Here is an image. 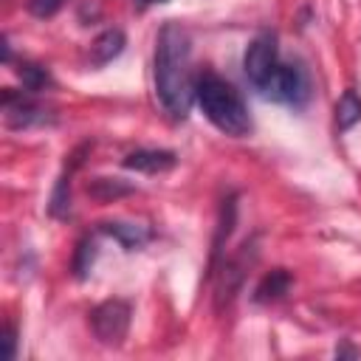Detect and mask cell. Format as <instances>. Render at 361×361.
<instances>
[{"mask_svg":"<svg viewBox=\"0 0 361 361\" xmlns=\"http://www.w3.org/2000/svg\"><path fill=\"white\" fill-rule=\"evenodd\" d=\"M155 96L175 121H183L195 102L192 39L175 20H166L155 39Z\"/></svg>","mask_w":361,"mask_h":361,"instance_id":"1","label":"cell"},{"mask_svg":"<svg viewBox=\"0 0 361 361\" xmlns=\"http://www.w3.org/2000/svg\"><path fill=\"white\" fill-rule=\"evenodd\" d=\"M195 102L220 133L231 138H243L251 133L248 104L243 102L240 90L223 76H217L214 71H203L195 76Z\"/></svg>","mask_w":361,"mask_h":361,"instance_id":"2","label":"cell"},{"mask_svg":"<svg viewBox=\"0 0 361 361\" xmlns=\"http://www.w3.org/2000/svg\"><path fill=\"white\" fill-rule=\"evenodd\" d=\"M259 90L265 99L293 104V107H302L310 96L307 73L299 65H285V62H276V68L268 73V79L259 85Z\"/></svg>","mask_w":361,"mask_h":361,"instance_id":"3","label":"cell"},{"mask_svg":"<svg viewBox=\"0 0 361 361\" xmlns=\"http://www.w3.org/2000/svg\"><path fill=\"white\" fill-rule=\"evenodd\" d=\"M130 319H133V307L124 299H107L90 310V330L102 344L116 347L124 341L130 330Z\"/></svg>","mask_w":361,"mask_h":361,"instance_id":"4","label":"cell"},{"mask_svg":"<svg viewBox=\"0 0 361 361\" xmlns=\"http://www.w3.org/2000/svg\"><path fill=\"white\" fill-rule=\"evenodd\" d=\"M3 121L8 130H28V127H42L54 121V113L34 102V93L25 90H3Z\"/></svg>","mask_w":361,"mask_h":361,"instance_id":"5","label":"cell"},{"mask_svg":"<svg viewBox=\"0 0 361 361\" xmlns=\"http://www.w3.org/2000/svg\"><path fill=\"white\" fill-rule=\"evenodd\" d=\"M276 62H279L276 34H274V31H259V34L248 42V48H245V54H243V71H245L248 82H251L254 87H259V85L268 79V73L276 68Z\"/></svg>","mask_w":361,"mask_h":361,"instance_id":"6","label":"cell"},{"mask_svg":"<svg viewBox=\"0 0 361 361\" xmlns=\"http://www.w3.org/2000/svg\"><path fill=\"white\" fill-rule=\"evenodd\" d=\"M127 169H135V172H147V175H158V172H166L178 164V155L172 149H135L130 152L124 161H121Z\"/></svg>","mask_w":361,"mask_h":361,"instance_id":"7","label":"cell"},{"mask_svg":"<svg viewBox=\"0 0 361 361\" xmlns=\"http://www.w3.org/2000/svg\"><path fill=\"white\" fill-rule=\"evenodd\" d=\"M99 231L107 234V237H113V240H116L121 248H127V251L141 248V245L149 243V237H152V231H149L147 226H138V223H121V220L99 223Z\"/></svg>","mask_w":361,"mask_h":361,"instance_id":"8","label":"cell"},{"mask_svg":"<svg viewBox=\"0 0 361 361\" xmlns=\"http://www.w3.org/2000/svg\"><path fill=\"white\" fill-rule=\"evenodd\" d=\"M127 39H124V31L121 28H104L93 42H90V65L102 68L107 62H113L121 51H124Z\"/></svg>","mask_w":361,"mask_h":361,"instance_id":"9","label":"cell"},{"mask_svg":"<svg viewBox=\"0 0 361 361\" xmlns=\"http://www.w3.org/2000/svg\"><path fill=\"white\" fill-rule=\"evenodd\" d=\"M288 288H290V274H288L285 268H274V271L265 274V276L259 279V285L254 288V302H259V305L276 302V299H282V296L288 293Z\"/></svg>","mask_w":361,"mask_h":361,"instance_id":"10","label":"cell"},{"mask_svg":"<svg viewBox=\"0 0 361 361\" xmlns=\"http://www.w3.org/2000/svg\"><path fill=\"white\" fill-rule=\"evenodd\" d=\"M17 76L23 82V90L25 93H42L54 85V76L45 65H37V62H20L17 65Z\"/></svg>","mask_w":361,"mask_h":361,"instance_id":"11","label":"cell"},{"mask_svg":"<svg viewBox=\"0 0 361 361\" xmlns=\"http://www.w3.org/2000/svg\"><path fill=\"white\" fill-rule=\"evenodd\" d=\"M358 121H361V96L353 87H347L341 93V99L336 102V127L344 133Z\"/></svg>","mask_w":361,"mask_h":361,"instance_id":"12","label":"cell"},{"mask_svg":"<svg viewBox=\"0 0 361 361\" xmlns=\"http://www.w3.org/2000/svg\"><path fill=\"white\" fill-rule=\"evenodd\" d=\"M130 192H133V186L124 183L121 178H93V180L87 183V195L96 197V200H102V203L116 200V197L130 195Z\"/></svg>","mask_w":361,"mask_h":361,"instance_id":"13","label":"cell"},{"mask_svg":"<svg viewBox=\"0 0 361 361\" xmlns=\"http://www.w3.org/2000/svg\"><path fill=\"white\" fill-rule=\"evenodd\" d=\"M79 164H73L71 161V169L56 180V186H54V195H51V203H48V212L54 214V217H68V212H71V172L76 169Z\"/></svg>","mask_w":361,"mask_h":361,"instance_id":"14","label":"cell"},{"mask_svg":"<svg viewBox=\"0 0 361 361\" xmlns=\"http://www.w3.org/2000/svg\"><path fill=\"white\" fill-rule=\"evenodd\" d=\"M93 259H96V243L90 237L79 240L76 254H73V276L76 279H85L90 274V268H93Z\"/></svg>","mask_w":361,"mask_h":361,"instance_id":"15","label":"cell"},{"mask_svg":"<svg viewBox=\"0 0 361 361\" xmlns=\"http://www.w3.org/2000/svg\"><path fill=\"white\" fill-rule=\"evenodd\" d=\"M62 6H65V0H28V11L34 17H54Z\"/></svg>","mask_w":361,"mask_h":361,"instance_id":"16","label":"cell"},{"mask_svg":"<svg viewBox=\"0 0 361 361\" xmlns=\"http://www.w3.org/2000/svg\"><path fill=\"white\" fill-rule=\"evenodd\" d=\"M14 355H17V330L11 324H6V330H3V358L14 361Z\"/></svg>","mask_w":361,"mask_h":361,"instance_id":"17","label":"cell"},{"mask_svg":"<svg viewBox=\"0 0 361 361\" xmlns=\"http://www.w3.org/2000/svg\"><path fill=\"white\" fill-rule=\"evenodd\" d=\"M336 355L341 358V355H358V353H355V350H350V347H338V350H336Z\"/></svg>","mask_w":361,"mask_h":361,"instance_id":"18","label":"cell"},{"mask_svg":"<svg viewBox=\"0 0 361 361\" xmlns=\"http://www.w3.org/2000/svg\"><path fill=\"white\" fill-rule=\"evenodd\" d=\"M138 3H144V6H149V3H166V0H138Z\"/></svg>","mask_w":361,"mask_h":361,"instance_id":"19","label":"cell"}]
</instances>
